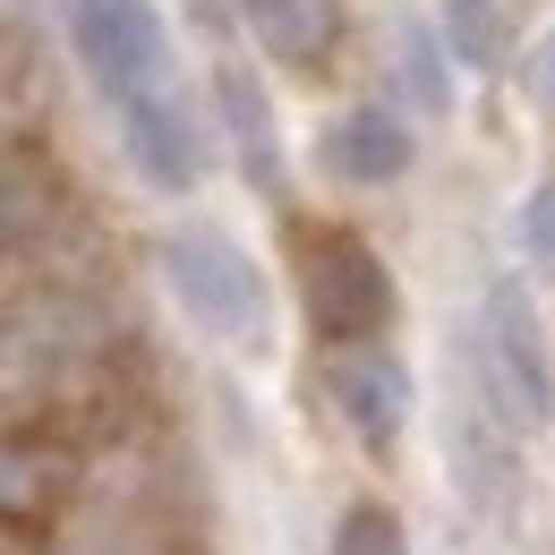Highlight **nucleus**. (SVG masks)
Instances as JSON below:
<instances>
[{"mask_svg": "<svg viewBox=\"0 0 555 555\" xmlns=\"http://www.w3.org/2000/svg\"><path fill=\"white\" fill-rule=\"evenodd\" d=\"M154 266H163V291L180 299V317H189L197 334H214V343H231V350L274 343V291L257 274V257H248L240 240H222L214 222L163 231Z\"/></svg>", "mask_w": 555, "mask_h": 555, "instance_id": "f257e3e1", "label": "nucleus"}, {"mask_svg": "<svg viewBox=\"0 0 555 555\" xmlns=\"http://www.w3.org/2000/svg\"><path fill=\"white\" fill-rule=\"evenodd\" d=\"M462 367L479 376L487 393L504 402V418L530 436V427H555V350H547V325L530 308L521 274H495L462 334Z\"/></svg>", "mask_w": 555, "mask_h": 555, "instance_id": "f03ea898", "label": "nucleus"}, {"mask_svg": "<svg viewBox=\"0 0 555 555\" xmlns=\"http://www.w3.org/2000/svg\"><path fill=\"white\" fill-rule=\"evenodd\" d=\"M299 308L325 343H385L393 274L359 231H299Z\"/></svg>", "mask_w": 555, "mask_h": 555, "instance_id": "7ed1b4c3", "label": "nucleus"}, {"mask_svg": "<svg viewBox=\"0 0 555 555\" xmlns=\"http://www.w3.org/2000/svg\"><path fill=\"white\" fill-rule=\"evenodd\" d=\"M69 52L112 112L171 86V26L154 0H69Z\"/></svg>", "mask_w": 555, "mask_h": 555, "instance_id": "20e7f679", "label": "nucleus"}, {"mask_svg": "<svg viewBox=\"0 0 555 555\" xmlns=\"http://www.w3.org/2000/svg\"><path fill=\"white\" fill-rule=\"evenodd\" d=\"M120 145H129L138 180L163 189V197H189L214 163V129H206V112H197V94L180 77L138 94V103H120Z\"/></svg>", "mask_w": 555, "mask_h": 555, "instance_id": "39448f33", "label": "nucleus"}, {"mask_svg": "<svg viewBox=\"0 0 555 555\" xmlns=\"http://www.w3.org/2000/svg\"><path fill=\"white\" fill-rule=\"evenodd\" d=\"M444 470H453V487L479 513H504V495L521 487V427L504 418V402L487 393L470 367H462V385L444 402Z\"/></svg>", "mask_w": 555, "mask_h": 555, "instance_id": "423d86ee", "label": "nucleus"}, {"mask_svg": "<svg viewBox=\"0 0 555 555\" xmlns=\"http://www.w3.org/2000/svg\"><path fill=\"white\" fill-rule=\"evenodd\" d=\"M325 402L367 453H393V436L411 427V367L385 343H334L325 350Z\"/></svg>", "mask_w": 555, "mask_h": 555, "instance_id": "0eeeda50", "label": "nucleus"}, {"mask_svg": "<svg viewBox=\"0 0 555 555\" xmlns=\"http://www.w3.org/2000/svg\"><path fill=\"white\" fill-rule=\"evenodd\" d=\"M317 163H325V180H343V189H393V180H411L418 138H411V120H402L393 103H350V112H334V120L317 129Z\"/></svg>", "mask_w": 555, "mask_h": 555, "instance_id": "6e6552de", "label": "nucleus"}, {"mask_svg": "<svg viewBox=\"0 0 555 555\" xmlns=\"http://www.w3.org/2000/svg\"><path fill=\"white\" fill-rule=\"evenodd\" d=\"M214 112H222V138L240 154V180L257 197H282L291 189V154H282V120H274V94L248 61H222L214 69Z\"/></svg>", "mask_w": 555, "mask_h": 555, "instance_id": "1a4fd4ad", "label": "nucleus"}, {"mask_svg": "<svg viewBox=\"0 0 555 555\" xmlns=\"http://www.w3.org/2000/svg\"><path fill=\"white\" fill-rule=\"evenodd\" d=\"M385 61H393V86H402L411 112H453V69L462 61H453V43H444L436 17H393Z\"/></svg>", "mask_w": 555, "mask_h": 555, "instance_id": "9d476101", "label": "nucleus"}, {"mask_svg": "<svg viewBox=\"0 0 555 555\" xmlns=\"http://www.w3.org/2000/svg\"><path fill=\"white\" fill-rule=\"evenodd\" d=\"M240 17L282 69H317L334 52V0H240Z\"/></svg>", "mask_w": 555, "mask_h": 555, "instance_id": "9b49d317", "label": "nucleus"}, {"mask_svg": "<svg viewBox=\"0 0 555 555\" xmlns=\"http://www.w3.org/2000/svg\"><path fill=\"white\" fill-rule=\"evenodd\" d=\"M436 26H444L453 61L470 77H495L513 61V9L504 0H436Z\"/></svg>", "mask_w": 555, "mask_h": 555, "instance_id": "f8f14e48", "label": "nucleus"}, {"mask_svg": "<svg viewBox=\"0 0 555 555\" xmlns=\"http://www.w3.org/2000/svg\"><path fill=\"white\" fill-rule=\"evenodd\" d=\"M334 555H411V539H402V521L385 504H350L334 521Z\"/></svg>", "mask_w": 555, "mask_h": 555, "instance_id": "ddd939ff", "label": "nucleus"}, {"mask_svg": "<svg viewBox=\"0 0 555 555\" xmlns=\"http://www.w3.org/2000/svg\"><path fill=\"white\" fill-rule=\"evenodd\" d=\"M513 240H521V266H530V274H555V180H539V189L521 197Z\"/></svg>", "mask_w": 555, "mask_h": 555, "instance_id": "4468645a", "label": "nucleus"}, {"mask_svg": "<svg viewBox=\"0 0 555 555\" xmlns=\"http://www.w3.org/2000/svg\"><path fill=\"white\" fill-rule=\"evenodd\" d=\"M521 86H530V94H539V103L555 112V26H547V43L530 52V69H521Z\"/></svg>", "mask_w": 555, "mask_h": 555, "instance_id": "2eb2a0df", "label": "nucleus"}]
</instances>
